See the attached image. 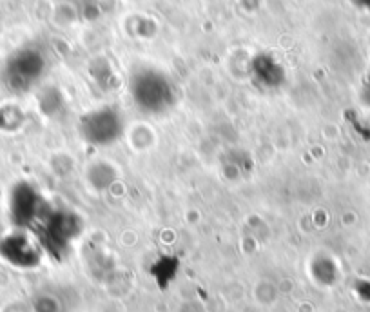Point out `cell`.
Wrapping results in <instances>:
<instances>
[{
    "mask_svg": "<svg viewBox=\"0 0 370 312\" xmlns=\"http://www.w3.org/2000/svg\"><path fill=\"white\" fill-rule=\"evenodd\" d=\"M42 236L44 245L51 247L53 254L64 251L67 245H71L80 232V221L69 211H57L46 207L42 216L35 224Z\"/></svg>",
    "mask_w": 370,
    "mask_h": 312,
    "instance_id": "cell-1",
    "label": "cell"
},
{
    "mask_svg": "<svg viewBox=\"0 0 370 312\" xmlns=\"http://www.w3.org/2000/svg\"><path fill=\"white\" fill-rule=\"evenodd\" d=\"M122 134L120 118L111 109L95 111V115L86 117L82 123V136L92 145H109L114 143Z\"/></svg>",
    "mask_w": 370,
    "mask_h": 312,
    "instance_id": "cell-2",
    "label": "cell"
}]
</instances>
